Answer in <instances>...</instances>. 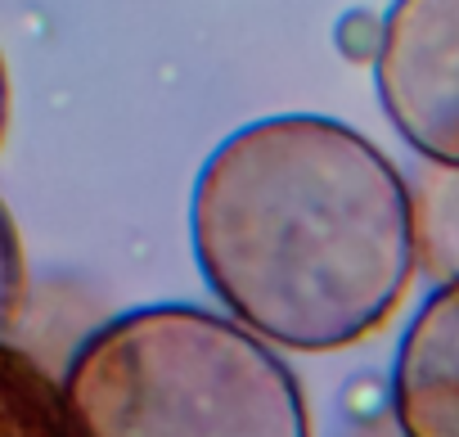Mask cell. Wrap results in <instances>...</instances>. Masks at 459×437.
<instances>
[{
	"mask_svg": "<svg viewBox=\"0 0 459 437\" xmlns=\"http://www.w3.org/2000/svg\"><path fill=\"white\" fill-rule=\"evenodd\" d=\"M369 64L401 144L459 171V0H392Z\"/></svg>",
	"mask_w": 459,
	"mask_h": 437,
	"instance_id": "3",
	"label": "cell"
},
{
	"mask_svg": "<svg viewBox=\"0 0 459 437\" xmlns=\"http://www.w3.org/2000/svg\"><path fill=\"white\" fill-rule=\"evenodd\" d=\"M59 383L68 437H311L275 343L189 302L104 320Z\"/></svg>",
	"mask_w": 459,
	"mask_h": 437,
	"instance_id": "2",
	"label": "cell"
},
{
	"mask_svg": "<svg viewBox=\"0 0 459 437\" xmlns=\"http://www.w3.org/2000/svg\"><path fill=\"white\" fill-rule=\"evenodd\" d=\"M189 244L212 298L253 334L289 352H342L410 293L414 185L338 118H257L198 167Z\"/></svg>",
	"mask_w": 459,
	"mask_h": 437,
	"instance_id": "1",
	"label": "cell"
},
{
	"mask_svg": "<svg viewBox=\"0 0 459 437\" xmlns=\"http://www.w3.org/2000/svg\"><path fill=\"white\" fill-rule=\"evenodd\" d=\"M5 118H10V82H5V64H0V135H5Z\"/></svg>",
	"mask_w": 459,
	"mask_h": 437,
	"instance_id": "8",
	"label": "cell"
},
{
	"mask_svg": "<svg viewBox=\"0 0 459 437\" xmlns=\"http://www.w3.org/2000/svg\"><path fill=\"white\" fill-rule=\"evenodd\" d=\"M0 437H68L64 383L5 338H0Z\"/></svg>",
	"mask_w": 459,
	"mask_h": 437,
	"instance_id": "5",
	"label": "cell"
},
{
	"mask_svg": "<svg viewBox=\"0 0 459 437\" xmlns=\"http://www.w3.org/2000/svg\"><path fill=\"white\" fill-rule=\"evenodd\" d=\"M23 293H28V271H23V244L14 231V216L0 198V338H5L23 311Z\"/></svg>",
	"mask_w": 459,
	"mask_h": 437,
	"instance_id": "7",
	"label": "cell"
},
{
	"mask_svg": "<svg viewBox=\"0 0 459 437\" xmlns=\"http://www.w3.org/2000/svg\"><path fill=\"white\" fill-rule=\"evenodd\" d=\"M387 410L401 437H459V275L437 280L401 329Z\"/></svg>",
	"mask_w": 459,
	"mask_h": 437,
	"instance_id": "4",
	"label": "cell"
},
{
	"mask_svg": "<svg viewBox=\"0 0 459 437\" xmlns=\"http://www.w3.org/2000/svg\"><path fill=\"white\" fill-rule=\"evenodd\" d=\"M410 185L419 226V271L432 280H450L459 275V171L419 162Z\"/></svg>",
	"mask_w": 459,
	"mask_h": 437,
	"instance_id": "6",
	"label": "cell"
}]
</instances>
